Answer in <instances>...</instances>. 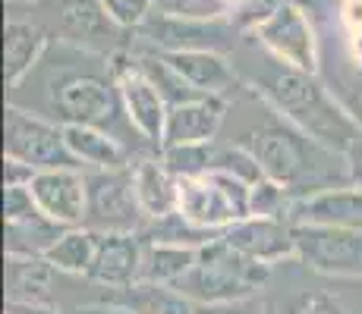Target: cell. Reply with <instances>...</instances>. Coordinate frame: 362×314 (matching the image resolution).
<instances>
[{
    "label": "cell",
    "mask_w": 362,
    "mask_h": 314,
    "mask_svg": "<svg viewBox=\"0 0 362 314\" xmlns=\"http://www.w3.org/2000/svg\"><path fill=\"white\" fill-rule=\"evenodd\" d=\"M23 85L35 88L32 97L19 101L16 107L41 114L60 126H98L114 132L117 138H123V132H132L123 114L120 82L110 57L57 41L47 47L45 60L25 76Z\"/></svg>",
    "instance_id": "cell-1"
},
{
    "label": "cell",
    "mask_w": 362,
    "mask_h": 314,
    "mask_svg": "<svg viewBox=\"0 0 362 314\" xmlns=\"http://www.w3.org/2000/svg\"><path fill=\"white\" fill-rule=\"evenodd\" d=\"M246 54L259 63V69H255L252 63L236 69L240 79L249 82L252 92L259 95L262 101H268L284 120L299 126L305 135L322 142L325 148L346 157V151H350L353 142L362 135V129L353 123V116L346 114V107L337 101V95L318 79V73L293 69L264 51L262 54L246 51Z\"/></svg>",
    "instance_id": "cell-2"
},
{
    "label": "cell",
    "mask_w": 362,
    "mask_h": 314,
    "mask_svg": "<svg viewBox=\"0 0 362 314\" xmlns=\"http://www.w3.org/2000/svg\"><path fill=\"white\" fill-rule=\"evenodd\" d=\"M236 145L252 151L264 176L287 188L293 201L322 192V188L350 183L346 157L325 148L299 126L284 120L268 101H262V114L240 132Z\"/></svg>",
    "instance_id": "cell-3"
},
{
    "label": "cell",
    "mask_w": 362,
    "mask_h": 314,
    "mask_svg": "<svg viewBox=\"0 0 362 314\" xmlns=\"http://www.w3.org/2000/svg\"><path fill=\"white\" fill-rule=\"evenodd\" d=\"M268 264L240 255L224 236L199 248L196 264L173 289H180L196 305H224L255 298L262 283L268 280Z\"/></svg>",
    "instance_id": "cell-4"
},
{
    "label": "cell",
    "mask_w": 362,
    "mask_h": 314,
    "mask_svg": "<svg viewBox=\"0 0 362 314\" xmlns=\"http://www.w3.org/2000/svg\"><path fill=\"white\" fill-rule=\"evenodd\" d=\"M177 211L199 229L227 233L233 223L252 214V186L224 170H211L199 179H180Z\"/></svg>",
    "instance_id": "cell-5"
},
{
    "label": "cell",
    "mask_w": 362,
    "mask_h": 314,
    "mask_svg": "<svg viewBox=\"0 0 362 314\" xmlns=\"http://www.w3.org/2000/svg\"><path fill=\"white\" fill-rule=\"evenodd\" d=\"M35 6H45L47 32L57 35V41L82 51L117 57L127 51V29L107 13L101 0H38Z\"/></svg>",
    "instance_id": "cell-6"
},
{
    "label": "cell",
    "mask_w": 362,
    "mask_h": 314,
    "mask_svg": "<svg viewBox=\"0 0 362 314\" xmlns=\"http://www.w3.org/2000/svg\"><path fill=\"white\" fill-rule=\"evenodd\" d=\"M4 157L19 160L35 173L82 170L66 148L64 126L16 104H6L4 110Z\"/></svg>",
    "instance_id": "cell-7"
},
{
    "label": "cell",
    "mask_w": 362,
    "mask_h": 314,
    "mask_svg": "<svg viewBox=\"0 0 362 314\" xmlns=\"http://www.w3.org/2000/svg\"><path fill=\"white\" fill-rule=\"evenodd\" d=\"M148 217L136 195L132 167L86 170V223L95 233H142Z\"/></svg>",
    "instance_id": "cell-8"
},
{
    "label": "cell",
    "mask_w": 362,
    "mask_h": 314,
    "mask_svg": "<svg viewBox=\"0 0 362 314\" xmlns=\"http://www.w3.org/2000/svg\"><path fill=\"white\" fill-rule=\"evenodd\" d=\"M252 41L274 60L287 63L303 73H318V35L309 13L299 4L287 0L281 10H274L268 19L252 32Z\"/></svg>",
    "instance_id": "cell-9"
},
{
    "label": "cell",
    "mask_w": 362,
    "mask_h": 314,
    "mask_svg": "<svg viewBox=\"0 0 362 314\" xmlns=\"http://www.w3.org/2000/svg\"><path fill=\"white\" fill-rule=\"evenodd\" d=\"M114 69H117V82H120V101H123V114L136 132V138H142L145 145L161 151L164 145V129H167V101L161 97L151 79L136 66V57L132 54H117Z\"/></svg>",
    "instance_id": "cell-10"
},
{
    "label": "cell",
    "mask_w": 362,
    "mask_h": 314,
    "mask_svg": "<svg viewBox=\"0 0 362 314\" xmlns=\"http://www.w3.org/2000/svg\"><path fill=\"white\" fill-rule=\"evenodd\" d=\"M142 38L158 54H177V51H236L240 38H236L230 19H218V23H192V19H173L164 13H151L145 19Z\"/></svg>",
    "instance_id": "cell-11"
},
{
    "label": "cell",
    "mask_w": 362,
    "mask_h": 314,
    "mask_svg": "<svg viewBox=\"0 0 362 314\" xmlns=\"http://www.w3.org/2000/svg\"><path fill=\"white\" fill-rule=\"evenodd\" d=\"M296 258L325 277H362V233L356 229L293 227Z\"/></svg>",
    "instance_id": "cell-12"
},
{
    "label": "cell",
    "mask_w": 362,
    "mask_h": 314,
    "mask_svg": "<svg viewBox=\"0 0 362 314\" xmlns=\"http://www.w3.org/2000/svg\"><path fill=\"white\" fill-rule=\"evenodd\" d=\"M287 220L293 227H325V229H356L362 233V188L346 183L322 188L315 195L296 198Z\"/></svg>",
    "instance_id": "cell-13"
},
{
    "label": "cell",
    "mask_w": 362,
    "mask_h": 314,
    "mask_svg": "<svg viewBox=\"0 0 362 314\" xmlns=\"http://www.w3.org/2000/svg\"><path fill=\"white\" fill-rule=\"evenodd\" d=\"M224 239L240 251V255L252 258L259 264H274L296 258V229L287 217H246L233 223L224 233Z\"/></svg>",
    "instance_id": "cell-14"
},
{
    "label": "cell",
    "mask_w": 362,
    "mask_h": 314,
    "mask_svg": "<svg viewBox=\"0 0 362 314\" xmlns=\"http://www.w3.org/2000/svg\"><path fill=\"white\" fill-rule=\"evenodd\" d=\"M145 242L139 233H98V251L86 280L104 289H129L142 280Z\"/></svg>",
    "instance_id": "cell-15"
},
{
    "label": "cell",
    "mask_w": 362,
    "mask_h": 314,
    "mask_svg": "<svg viewBox=\"0 0 362 314\" xmlns=\"http://www.w3.org/2000/svg\"><path fill=\"white\" fill-rule=\"evenodd\" d=\"M32 195L41 214L64 227L86 223V173L82 170H47L32 179Z\"/></svg>",
    "instance_id": "cell-16"
},
{
    "label": "cell",
    "mask_w": 362,
    "mask_h": 314,
    "mask_svg": "<svg viewBox=\"0 0 362 314\" xmlns=\"http://www.w3.org/2000/svg\"><path fill=\"white\" fill-rule=\"evenodd\" d=\"M57 274L47 258H6L4 286L6 305L57 308Z\"/></svg>",
    "instance_id": "cell-17"
},
{
    "label": "cell",
    "mask_w": 362,
    "mask_h": 314,
    "mask_svg": "<svg viewBox=\"0 0 362 314\" xmlns=\"http://www.w3.org/2000/svg\"><path fill=\"white\" fill-rule=\"evenodd\" d=\"M51 47V32L38 19L10 16L4 29V79L6 88H16L25 82V76L45 60Z\"/></svg>",
    "instance_id": "cell-18"
},
{
    "label": "cell",
    "mask_w": 362,
    "mask_h": 314,
    "mask_svg": "<svg viewBox=\"0 0 362 314\" xmlns=\"http://www.w3.org/2000/svg\"><path fill=\"white\" fill-rule=\"evenodd\" d=\"M227 107H230L227 97H214V95H205V97H199V101L170 107L161 148H170V145L214 142L218 132H221V126H224V120H227Z\"/></svg>",
    "instance_id": "cell-19"
},
{
    "label": "cell",
    "mask_w": 362,
    "mask_h": 314,
    "mask_svg": "<svg viewBox=\"0 0 362 314\" xmlns=\"http://www.w3.org/2000/svg\"><path fill=\"white\" fill-rule=\"evenodd\" d=\"M164 60L202 95L227 97L243 85L236 66L221 51H177L164 54Z\"/></svg>",
    "instance_id": "cell-20"
},
{
    "label": "cell",
    "mask_w": 362,
    "mask_h": 314,
    "mask_svg": "<svg viewBox=\"0 0 362 314\" xmlns=\"http://www.w3.org/2000/svg\"><path fill=\"white\" fill-rule=\"evenodd\" d=\"M66 148L76 157V164L86 170H123L132 167L129 145L117 138L114 132L98 126H64Z\"/></svg>",
    "instance_id": "cell-21"
},
{
    "label": "cell",
    "mask_w": 362,
    "mask_h": 314,
    "mask_svg": "<svg viewBox=\"0 0 362 314\" xmlns=\"http://www.w3.org/2000/svg\"><path fill=\"white\" fill-rule=\"evenodd\" d=\"M132 179H136L139 205H142V211H145V217H148V223L177 214L180 179L164 167L161 155L136 160V164H132ZM148 223H145V227H148Z\"/></svg>",
    "instance_id": "cell-22"
},
{
    "label": "cell",
    "mask_w": 362,
    "mask_h": 314,
    "mask_svg": "<svg viewBox=\"0 0 362 314\" xmlns=\"http://www.w3.org/2000/svg\"><path fill=\"white\" fill-rule=\"evenodd\" d=\"M66 229L69 227L41 211H32L19 220H4V251L6 258H47V251L57 246Z\"/></svg>",
    "instance_id": "cell-23"
},
{
    "label": "cell",
    "mask_w": 362,
    "mask_h": 314,
    "mask_svg": "<svg viewBox=\"0 0 362 314\" xmlns=\"http://www.w3.org/2000/svg\"><path fill=\"white\" fill-rule=\"evenodd\" d=\"M145 242V239H142ZM199 248L186 246H167V242H145L142 255V280L139 283H158V286H177L196 264Z\"/></svg>",
    "instance_id": "cell-24"
},
{
    "label": "cell",
    "mask_w": 362,
    "mask_h": 314,
    "mask_svg": "<svg viewBox=\"0 0 362 314\" xmlns=\"http://www.w3.org/2000/svg\"><path fill=\"white\" fill-rule=\"evenodd\" d=\"M120 296L114 302L127 305L136 314H199V305L189 302L180 289L158 283H136L129 289H117Z\"/></svg>",
    "instance_id": "cell-25"
},
{
    "label": "cell",
    "mask_w": 362,
    "mask_h": 314,
    "mask_svg": "<svg viewBox=\"0 0 362 314\" xmlns=\"http://www.w3.org/2000/svg\"><path fill=\"white\" fill-rule=\"evenodd\" d=\"M98 251V233L88 227H69L57 239V246L47 251V261L69 277H88Z\"/></svg>",
    "instance_id": "cell-26"
},
{
    "label": "cell",
    "mask_w": 362,
    "mask_h": 314,
    "mask_svg": "<svg viewBox=\"0 0 362 314\" xmlns=\"http://www.w3.org/2000/svg\"><path fill=\"white\" fill-rule=\"evenodd\" d=\"M132 57H136V66L151 79V85L161 92V97L167 101V107H180V104H189V101L205 97L202 92H196V88H192L189 82H186L183 76L170 66V63L164 60V54L148 51V54H132Z\"/></svg>",
    "instance_id": "cell-27"
},
{
    "label": "cell",
    "mask_w": 362,
    "mask_h": 314,
    "mask_svg": "<svg viewBox=\"0 0 362 314\" xmlns=\"http://www.w3.org/2000/svg\"><path fill=\"white\" fill-rule=\"evenodd\" d=\"M158 155H161L164 167L177 179H199V176H205V173L214 170L218 148H214V142H205V145H170V148H161Z\"/></svg>",
    "instance_id": "cell-28"
},
{
    "label": "cell",
    "mask_w": 362,
    "mask_h": 314,
    "mask_svg": "<svg viewBox=\"0 0 362 314\" xmlns=\"http://www.w3.org/2000/svg\"><path fill=\"white\" fill-rule=\"evenodd\" d=\"M155 13L192 19V23H218V19H230V4L227 0H155Z\"/></svg>",
    "instance_id": "cell-29"
},
{
    "label": "cell",
    "mask_w": 362,
    "mask_h": 314,
    "mask_svg": "<svg viewBox=\"0 0 362 314\" xmlns=\"http://www.w3.org/2000/svg\"><path fill=\"white\" fill-rule=\"evenodd\" d=\"M214 170H224L230 176L243 179L246 186H259L264 176V170L259 167V160L252 157V151H246L243 145H230V148H221L218 157H214Z\"/></svg>",
    "instance_id": "cell-30"
},
{
    "label": "cell",
    "mask_w": 362,
    "mask_h": 314,
    "mask_svg": "<svg viewBox=\"0 0 362 314\" xmlns=\"http://www.w3.org/2000/svg\"><path fill=\"white\" fill-rule=\"evenodd\" d=\"M101 4L127 32H139L145 19L155 13V0H101Z\"/></svg>",
    "instance_id": "cell-31"
},
{
    "label": "cell",
    "mask_w": 362,
    "mask_h": 314,
    "mask_svg": "<svg viewBox=\"0 0 362 314\" xmlns=\"http://www.w3.org/2000/svg\"><path fill=\"white\" fill-rule=\"evenodd\" d=\"M334 95H337V101L346 107V114L353 116V123L362 129V66H359V73L353 76V79H346L344 88Z\"/></svg>",
    "instance_id": "cell-32"
},
{
    "label": "cell",
    "mask_w": 362,
    "mask_h": 314,
    "mask_svg": "<svg viewBox=\"0 0 362 314\" xmlns=\"http://www.w3.org/2000/svg\"><path fill=\"white\" fill-rule=\"evenodd\" d=\"M281 314H344V311H340V305L334 302V298L322 296V292H312V296L296 298V302Z\"/></svg>",
    "instance_id": "cell-33"
},
{
    "label": "cell",
    "mask_w": 362,
    "mask_h": 314,
    "mask_svg": "<svg viewBox=\"0 0 362 314\" xmlns=\"http://www.w3.org/2000/svg\"><path fill=\"white\" fill-rule=\"evenodd\" d=\"M337 19H340V29H344L346 38L362 35V0H344V4L337 6Z\"/></svg>",
    "instance_id": "cell-34"
},
{
    "label": "cell",
    "mask_w": 362,
    "mask_h": 314,
    "mask_svg": "<svg viewBox=\"0 0 362 314\" xmlns=\"http://www.w3.org/2000/svg\"><path fill=\"white\" fill-rule=\"evenodd\" d=\"M199 314H264V305L259 298H243L224 305H199Z\"/></svg>",
    "instance_id": "cell-35"
},
{
    "label": "cell",
    "mask_w": 362,
    "mask_h": 314,
    "mask_svg": "<svg viewBox=\"0 0 362 314\" xmlns=\"http://www.w3.org/2000/svg\"><path fill=\"white\" fill-rule=\"evenodd\" d=\"M35 176H38V173H35L32 167L19 164V160H13V157H4V188L6 186H32Z\"/></svg>",
    "instance_id": "cell-36"
},
{
    "label": "cell",
    "mask_w": 362,
    "mask_h": 314,
    "mask_svg": "<svg viewBox=\"0 0 362 314\" xmlns=\"http://www.w3.org/2000/svg\"><path fill=\"white\" fill-rule=\"evenodd\" d=\"M346 173H350V183L362 188V135L353 142V148L346 151Z\"/></svg>",
    "instance_id": "cell-37"
},
{
    "label": "cell",
    "mask_w": 362,
    "mask_h": 314,
    "mask_svg": "<svg viewBox=\"0 0 362 314\" xmlns=\"http://www.w3.org/2000/svg\"><path fill=\"white\" fill-rule=\"evenodd\" d=\"M73 314H136L132 308L120 302H101V305H86V308H76Z\"/></svg>",
    "instance_id": "cell-38"
},
{
    "label": "cell",
    "mask_w": 362,
    "mask_h": 314,
    "mask_svg": "<svg viewBox=\"0 0 362 314\" xmlns=\"http://www.w3.org/2000/svg\"><path fill=\"white\" fill-rule=\"evenodd\" d=\"M4 314H60L57 308H29V305H6Z\"/></svg>",
    "instance_id": "cell-39"
},
{
    "label": "cell",
    "mask_w": 362,
    "mask_h": 314,
    "mask_svg": "<svg viewBox=\"0 0 362 314\" xmlns=\"http://www.w3.org/2000/svg\"><path fill=\"white\" fill-rule=\"evenodd\" d=\"M6 4H13V6H16V4H38V0H6Z\"/></svg>",
    "instance_id": "cell-40"
},
{
    "label": "cell",
    "mask_w": 362,
    "mask_h": 314,
    "mask_svg": "<svg viewBox=\"0 0 362 314\" xmlns=\"http://www.w3.org/2000/svg\"><path fill=\"white\" fill-rule=\"evenodd\" d=\"M318 4H334V6H340L344 0H318Z\"/></svg>",
    "instance_id": "cell-41"
},
{
    "label": "cell",
    "mask_w": 362,
    "mask_h": 314,
    "mask_svg": "<svg viewBox=\"0 0 362 314\" xmlns=\"http://www.w3.org/2000/svg\"><path fill=\"white\" fill-rule=\"evenodd\" d=\"M227 4H230V10H233V6H236V4H243V0H227Z\"/></svg>",
    "instance_id": "cell-42"
}]
</instances>
